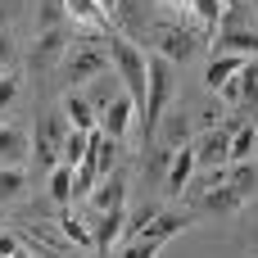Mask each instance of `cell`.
<instances>
[{
    "label": "cell",
    "mask_w": 258,
    "mask_h": 258,
    "mask_svg": "<svg viewBox=\"0 0 258 258\" xmlns=\"http://www.w3.org/2000/svg\"><path fill=\"white\" fill-rule=\"evenodd\" d=\"M258 159V127L245 122L236 136H231V150H227V163H254Z\"/></svg>",
    "instance_id": "cell-17"
},
{
    "label": "cell",
    "mask_w": 258,
    "mask_h": 258,
    "mask_svg": "<svg viewBox=\"0 0 258 258\" xmlns=\"http://www.w3.org/2000/svg\"><path fill=\"white\" fill-rule=\"evenodd\" d=\"M63 14H68V23L86 27L91 36H109V14L95 0H63Z\"/></svg>",
    "instance_id": "cell-11"
},
{
    "label": "cell",
    "mask_w": 258,
    "mask_h": 258,
    "mask_svg": "<svg viewBox=\"0 0 258 258\" xmlns=\"http://www.w3.org/2000/svg\"><path fill=\"white\" fill-rule=\"evenodd\" d=\"M82 159H86V136L68 127V136H63V150H59V163H63V168H77Z\"/></svg>",
    "instance_id": "cell-24"
},
{
    "label": "cell",
    "mask_w": 258,
    "mask_h": 258,
    "mask_svg": "<svg viewBox=\"0 0 258 258\" xmlns=\"http://www.w3.org/2000/svg\"><path fill=\"white\" fill-rule=\"evenodd\" d=\"M50 204L54 209H68L73 204V168H63V163L50 172Z\"/></svg>",
    "instance_id": "cell-22"
},
{
    "label": "cell",
    "mask_w": 258,
    "mask_h": 258,
    "mask_svg": "<svg viewBox=\"0 0 258 258\" xmlns=\"http://www.w3.org/2000/svg\"><path fill=\"white\" fill-rule=\"evenodd\" d=\"M32 154V136L23 127H0V168H23Z\"/></svg>",
    "instance_id": "cell-12"
},
{
    "label": "cell",
    "mask_w": 258,
    "mask_h": 258,
    "mask_svg": "<svg viewBox=\"0 0 258 258\" xmlns=\"http://www.w3.org/2000/svg\"><path fill=\"white\" fill-rule=\"evenodd\" d=\"M195 213H209V218H231V213H240V195L231 190V186H209V190H200L195 200Z\"/></svg>",
    "instance_id": "cell-8"
},
{
    "label": "cell",
    "mask_w": 258,
    "mask_h": 258,
    "mask_svg": "<svg viewBox=\"0 0 258 258\" xmlns=\"http://www.w3.org/2000/svg\"><path fill=\"white\" fill-rule=\"evenodd\" d=\"M68 41H73V32H63V27H45V32H41V41H36L32 63H36V68H50V63L68 50Z\"/></svg>",
    "instance_id": "cell-14"
},
{
    "label": "cell",
    "mask_w": 258,
    "mask_h": 258,
    "mask_svg": "<svg viewBox=\"0 0 258 258\" xmlns=\"http://www.w3.org/2000/svg\"><path fill=\"white\" fill-rule=\"evenodd\" d=\"M186 9H190L195 23L213 36V32H218V18H222V9H227V0H186Z\"/></svg>",
    "instance_id": "cell-20"
},
{
    "label": "cell",
    "mask_w": 258,
    "mask_h": 258,
    "mask_svg": "<svg viewBox=\"0 0 258 258\" xmlns=\"http://www.w3.org/2000/svg\"><path fill=\"white\" fill-rule=\"evenodd\" d=\"M240 109H245V113L258 109V54L245 59V68H240Z\"/></svg>",
    "instance_id": "cell-21"
},
{
    "label": "cell",
    "mask_w": 258,
    "mask_h": 258,
    "mask_svg": "<svg viewBox=\"0 0 258 258\" xmlns=\"http://www.w3.org/2000/svg\"><path fill=\"white\" fill-rule=\"evenodd\" d=\"M14 95H18V77L14 73H0V109H9Z\"/></svg>",
    "instance_id": "cell-26"
},
{
    "label": "cell",
    "mask_w": 258,
    "mask_h": 258,
    "mask_svg": "<svg viewBox=\"0 0 258 258\" xmlns=\"http://www.w3.org/2000/svg\"><path fill=\"white\" fill-rule=\"evenodd\" d=\"M218 95H222V100H231V104H240V73H236V77H231V82H227Z\"/></svg>",
    "instance_id": "cell-27"
},
{
    "label": "cell",
    "mask_w": 258,
    "mask_h": 258,
    "mask_svg": "<svg viewBox=\"0 0 258 258\" xmlns=\"http://www.w3.org/2000/svg\"><path fill=\"white\" fill-rule=\"evenodd\" d=\"M213 54H236V59H254L258 54V27H218L209 36Z\"/></svg>",
    "instance_id": "cell-5"
},
{
    "label": "cell",
    "mask_w": 258,
    "mask_h": 258,
    "mask_svg": "<svg viewBox=\"0 0 258 258\" xmlns=\"http://www.w3.org/2000/svg\"><path fill=\"white\" fill-rule=\"evenodd\" d=\"M18 245H23L18 236H9V231H0V258H9L14 249H18Z\"/></svg>",
    "instance_id": "cell-29"
},
{
    "label": "cell",
    "mask_w": 258,
    "mask_h": 258,
    "mask_svg": "<svg viewBox=\"0 0 258 258\" xmlns=\"http://www.w3.org/2000/svg\"><path fill=\"white\" fill-rule=\"evenodd\" d=\"M240 68H245V59H236V54H213L209 68H204V86H209V91H222Z\"/></svg>",
    "instance_id": "cell-15"
},
{
    "label": "cell",
    "mask_w": 258,
    "mask_h": 258,
    "mask_svg": "<svg viewBox=\"0 0 258 258\" xmlns=\"http://www.w3.org/2000/svg\"><path fill=\"white\" fill-rule=\"evenodd\" d=\"M36 258H41V254H36Z\"/></svg>",
    "instance_id": "cell-35"
},
{
    "label": "cell",
    "mask_w": 258,
    "mask_h": 258,
    "mask_svg": "<svg viewBox=\"0 0 258 258\" xmlns=\"http://www.w3.org/2000/svg\"><path fill=\"white\" fill-rule=\"evenodd\" d=\"M9 258H36V254H32L27 245H18V249H14V254H9Z\"/></svg>",
    "instance_id": "cell-30"
},
{
    "label": "cell",
    "mask_w": 258,
    "mask_h": 258,
    "mask_svg": "<svg viewBox=\"0 0 258 258\" xmlns=\"http://www.w3.org/2000/svg\"><path fill=\"white\" fill-rule=\"evenodd\" d=\"M204 45H209V36L181 27L177 18H154V23H150V50L163 54L168 63H190Z\"/></svg>",
    "instance_id": "cell-2"
},
{
    "label": "cell",
    "mask_w": 258,
    "mask_h": 258,
    "mask_svg": "<svg viewBox=\"0 0 258 258\" xmlns=\"http://www.w3.org/2000/svg\"><path fill=\"white\" fill-rule=\"evenodd\" d=\"M59 113H63V118H68V127H73V132H82V136H91V132L100 127V122H95V109H91L82 95H63V109H59Z\"/></svg>",
    "instance_id": "cell-16"
},
{
    "label": "cell",
    "mask_w": 258,
    "mask_h": 258,
    "mask_svg": "<svg viewBox=\"0 0 258 258\" xmlns=\"http://www.w3.org/2000/svg\"><path fill=\"white\" fill-rule=\"evenodd\" d=\"M122 222H127V209H109V213H91V240H95V254L109 258V245L122 236Z\"/></svg>",
    "instance_id": "cell-10"
},
{
    "label": "cell",
    "mask_w": 258,
    "mask_h": 258,
    "mask_svg": "<svg viewBox=\"0 0 258 258\" xmlns=\"http://www.w3.org/2000/svg\"><path fill=\"white\" fill-rule=\"evenodd\" d=\"M59 236H63L68 245H77V249H95L91 227H86L82 218H73V209H59Z\"/></svg>",
    "instance_id": "cell-18"
},
{
    "label": "cell",
    "mask_w": 258,
    "mask_h": 258,
    "mask_svg": "<svg viewBox=\"0 0 258 258\" xmlns=\"http://www.w3.org/2000/svg\"><path fill=\"white\" fill-rule=\"evenodd\" d=\"M227 186L240 195V200H249L258 186V163H227Z\"/></svg>",
    "instance_id": "cell-19"
},
{
    "label": "cell",
    "mask_w": 258,
    "mask_h": 258,
    "mask_svg": "<svg viewBox=\"0 0 258 258\" xmlns=\"http://www.w3.org/2000/svg\"><path fill=\"white\" fill-rule=\"evenodd\" d=\"M27 190V172L23 168H0V204H14Z\"/></svg>",
    "instance_id": "cell-23"
},
{
    "label": "cell",
    "mask_w": 258,
    "mask_h": 258,
    "mask_svg": "<svg viewBox=\"0 0 258 258\" xmlns=\"http://www.w3.org/2000/svg\"><path fill=\"white\" fill-rule=\"evenodd\" d=\"M186 227H190V213H154V218L141 227V236H145V240L168 245V240H172L177 231H186ZM141 236H136V240H141Z\"/></svg>",
    "instance_id": "cell-13"
},
{
    "label": "cell",
    "mask_w": 258,
    "mask_h": 258,
    "mask_svg": "<svg viewBox=\"0 0 258 258\" xmlns=\"http://www.w3.org/2000/svg\"><path fill=\"white\" fill-rule=\"evenodd\" d=\"M0 18H5V5H0Z\"/></svg>",
    "instance_id": "cell-32"
},
{
    "label": "cell",
    "mask_w": 258,
    "mask_h": 258,
    "mask_svg": "<svg viewBox=\"0 0 258 258\" xmlns=\"http://www.w3.org/2000/svg\"><path fill=\"white\" fill-rule=\"evenodd\" d=\"M86 200H91V213L127 209V177H122V172H109L104 181H95V190H91Z\"/></svg>",
    "instance_id": "cell-9"
},
{
    "label": "cell",
    "mask_w": 258,
    "mask_h": 258,
    "mask_svg": "<svg viewBox=\"0 0 258 258\" xmlns=\"http://www.w3.org/2000/svg\"><path fill=\"white\" fill-rule=\"evenodd\" d=\"M0 222H5V213H0Z\"/></svg>",
    "instance_id": "cell-33"
},
{
    "label": "cell",
    "mask_w": 258,
    "mask_h": 258,
    "mask_svg": "<svg viewBox=\"0 0 258 258\" xmlns=\"http://www.w3.org/2000/svg\"><path fill=\"white\" fill-rule=\"evenodd\" d=\"M177 95V77H172V63L163 59V54H145V109H141V132H145V141H154V132H159V122H163V109H168V100Z\"/></svg>",
    "instance_id": "cell-1"
},
{
    "label": "cell",
    "mask_w": 258,
    "mask_h": 258,
    "mask_svg": "<svg viewBox=\"0 0 258 258\" xmlns=\"http://www.w3.org/2000/svg\"><path fill=\"white\" fill-rule=\"evenodd\" d=\"M159 254H163V245L141 236V240H127V245H122V254H113V258H159Z\"/></svg>",
    "instance_id": "cell-25"
},
{
    "label": "cell",
    "mask_w": 258,
    "mask_h": 258,
    "mask_svg": "<svg viewBox=\"0 0 258 258\" xmlns=\"http://www.w3.org/2000/svg\"><path fill=\"white\" fill-rule=\"evenodd\" d=\"M154 5H168V9H181L186 0H154Z\"/></svg>",
    "instance_id": "cell-31"
},
{
    "label": "cell",
    "mask_w": 258,
    "mask_h": 258,
    "mask_svg": "<svg viewBox=\"0 0 258 258\" xmlns=\"http://www.w3.org/2000/svg\"><path fill=\"white\" fill-rule=\"evenodd\" d=\"M9 59H14V36L0 27V63H9Z\"/></svg>",
    "instance_id": "cell-28"
},
{
    "label": "cell",
    "mask_w": 258,
    "mask_h": 258,
    "mask_svg": "<svg viewBox=\"0 0 258 258\" xmlns=\"http://www.w3.org/2000/svg\"><path fill=\"white\" fill-rule=\"evenodd\" d=\"M100 132L109 136V141H122L127 132H132V122H136V104H132V95L127 91H118V95H109L104 104H100Z\"/></svg>",
    "instance_id": "cell-4"
},
{
    "label": "cell",
    "mask_w": 258,
    "mask_h": 258,
    "mask_svg": "<svg viewBox=\"0 0 258 258\" xmlns=\"http://www.w3.org/2000/svg\"><path fill=\"white\" fill-rule=\"evenodd\" d=\"M249 5H258V0H249Z\"/></svg>",
    "instance_id": "cell-34"
},
{
    "label": "cell",
    "mask_w": 258,
    "mask_h": 258,
    "mask_svg": "<svg viewBox=\"0 0 258 258\" xmlns=\"http://www.w3.org/2000/svg\"><path fill=\"white\" fill-rule=\"evenodd\" d=\"M190 177H195V150L190 145H177L172 159H168V172H163V195H172V200L186 195Z\"/></svg>",
    "instance_id": "cell-7"
},
{
    "label": "cell",
    "mask_w": 258,
    "mask_h": 258,
    "mask_svg": "<svg viewBox=\"0 0 258 258\" xmlns=\"http://www.w3.org/2000/svg\"><path fill=\"white\" fill-rule=\"evenodd\" d=\"M195 172H209V168H227V150H231V132L227 127H209L195 145Z\"/></svg>",
    "instance_id": "cell-6"
},
{
    "label": "cell",
    "mask_w": 258,
    "mask_h": 258,
    "mask_svg": "<svg viewBox=\"0 0 258 258\" xmlns=\"http://www.w3.org/2000/svg\"><path fill=\"white\" fill-rule=\"evenodd\" d=\"M104 36H73L68 41V50H63V77H73V82H86V77H100L104 68H109V50L100 45Z\"/></svg>",
    "instance_id": "cell-3"
}]
</instances>
